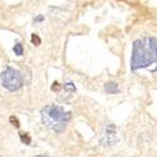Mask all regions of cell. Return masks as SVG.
<instances>
[{"instance_id": "cell-1", "label": "cell", "mask_w": 157, "mask_h": 157, "mask_svg": "<svg viewBox=\"0 0 157 157\" xmlns=\"http://www.w3.org/2000/svg\"><path fill=\"white\" fill-rule=\"evenodd\" d=\"M157 44L155 37H145L144 40H136L133 43L131 68L133 71L146 68L156 62Z\"/></svg>"}, {"instance_id": "cell-2", "label": "cell", "mask_w": 157, "mask_h": 157, "mask_svg": "<svg viewBox=\"0 0 157 157\" xmlns=\"http://www.w3.org/2000/svg\"><path fill=\"white\" fill-rule=\"evenodd\" d=\"M42 123L46 128H51L56 133H62L65 131L67 123L71 119V112L65 111L58 105H46L41 111Z\"/></svg>"}, {"instance_id": "cell-3", "label": "cell", "mask_w": 157, "mask_h": 157, "mask_svg": "<svg viewBox=\"0 0 157 157\" xmlns=\"http://www.w3.org/2000/svg\"><path fill=\"white\" fill-rule=\"evenodd\" d=\"M1 84L8 91H17L23 86V77L21 73L12 67H7L0 75Z\"/></svg>"}, {"instance_id": "cell-4", "label": "cell", "mask_w": 157, "mask_h": 157, "mask_svg": "<svg viewBox=\"0 0 157 157\" xmlns=\"http://www.w3.org/2000/svg\"><path fill=\"white\" fill-rule=\"evenodd\" d=\"M118 137H117V128L115 125L112 123H109L105 126L102 131L101 137H100V144L105 147H111L118 143Z\"/></svg>"}, {"instance_id": "cell-5", "label": "cell", "mask_w": 157, "mask_h": 157, "mask_svg": "<svg viewBox=\"0 0 157 157\" xmlns=\"http://www.w3.org/2000/svg\"><path fill=\"white\" fill-rule=\"evenodd\" d=\"M105 90L108 94H114L119 92V85L114 81H108L105 84Z\"/></svg>"}, {"instance_id": "cell-6", "label": "cell", "mask_w": 157, "mask_h": 157, "mask_svg": "<svg viewBox=\"0 0 157 157\" xmlns=\"http://www.w3.org/2000/svg\"><path fill=\"white\" fill-rule=\"evenodd\" d=\"M19 136H20V140L23 144L29 145L31 144V137L28 133H23V132H19Z\"/></svg>"}, {"instance_id": "cell-7", "label": "cell", "mask_w": 157, "mask_h": 157, "mask_svg": "<svg viewBox=\"0 0 157 157\" xmlns=\"http://www.w3.org/2000/svg\"><path fill=\"white\" fill-rule=\"evenodd\" d=\"M13 53L16 54L17 56H22L23 55V46H22L21 43H17L14 46H13Z\"/></svg>"}, {"instance_id": "cell-8", "label": "cell", "mask_w": 157, "mask_h": 157, "mask_svg": "<svg viewBox=\"0 0 157 157\" xmlns=\"http://www.w3.org/2000/svg\"><path fill=\"white\" fill-rule=\"evenodd\" d=\"M64 89H65V91L73 94V92L76 91V87H75V85H74L73 82H67V84L64 86Z\"/></svg>"}, {"instance_id": "cell-9", "label": "cell", "mask_w": 157, "mask_h": 157, "mask_svg": "<svg viewBox=\"0 0 157 157\" xmlns=\"http://www.w3.org/2000/svg\"><path fill=\"white\" fill-rule=\"evenodd\" d=\"M31 42H32V44L35 45V46H39V45L41 44V39H40L39 35H36V34H32Z\"/></svg>"}, {"instance_id": "cell-10", "label": "cell", "mask_w": 157, "mask_h": 157, "mask_svg": "<svg viewBox=\"0 0 157 157\" xmlns=\"http://www.w3.org/2000/svg\"><path fill=\"white\" fill-rule=\"evenodd\" d=\"M9 120H10V123H11V124H13V125L16 126L17 128H20V123H19L18 119H17L16 117H10V119H9Z\"/></svg>"}, {"instance_id": "cell-11", "label": "cell", "mask_w": 157, "mask_h": 157, "mask_svg": "<svg viewBox=\"0 0 157 157\" xmlns=\"http://www.w3.org/2000/svg\"><path fill=\"white\" fill-rule=\"evenodd\" d=\"M59 89H60V86L58 84V81H54V84L52 86V90L53 91H58Z\"/></svg>"}, {"instance_id": "cell-12", "label": "cell", "mask_w": 157, "mask_h": 157, "mask_svg": "<svg viewBox=\"0 0 157 157\" xmlns=\"http://www.w3.org/2000/svg\"><path fill=\"white\" fill-rule=\"evenodd\" d=\"M43 20H44V17H43V16H39V17H36V18H34L33 21L34 22H37V21H43Z\"/></svg>"}, {"instance_id": "cell-13", "label": "cell", "mask_w": 157, "mask_h": 157, "mask_svg": "<svg viewBox=\"0 0 157 157\" xmlns=\"http://www.w3.org/2000/svg\"><path fill=\"white\" fill-rule=\"evenodd\" d=\"M35 157H51V156H48V155H37Z\"/></svg>"}]
</instances>
